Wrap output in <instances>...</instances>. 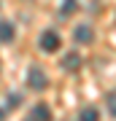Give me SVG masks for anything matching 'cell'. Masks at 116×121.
I'll return each mask as SVG.
<instances>
[{
  "mask_svg": "<svg viewBox=\"0 0 116 121\" xmlns=\"http://www.w3.org/2000/svg\"><path fill=\"white\" fill-rule=\"evenodd\" d=\"M27 83L35 89V91H43L49 86V81H46V73H43L41 67H30V73H27Z\"/></svg>",
  "mask_w": 116,
  "mask_h": 121,
  "instance_id": "1",
  "label": "cell"
},
{
  "mask_svg": "<svg viewBox=\"0 0 116 121\" xmlns=\"http://www.w3.org/2000/svg\"><path fill=\"white\" fill-rule=\"evenodd\" d=\"M57 48H60V35H57L54 30H46L41 35V51H46V54H54Z\"/></svg>",
  "mask_w": 116,
  "mask_h": 121,
  "instance_id": "2",
  "label": "cell"
},
{
  "mask_svg": "<svg viewBox=\"0 0 116 121\" xmlns=\"http://www.w3.org/2000/svg\"><path fill=\"white\" fill-rule=\"evenodd\" d=\"M92 38H95V32H92L89 24H78L76 27V40L78 43H92Z\"/></svg>",
  "mask_w": 116,
  "mask_h": 121,
  "instance_id": "3",
  "label": "cell"
},
{
  "mask_svg": "<svg viewBox=\"0 0 116 121\" xmlns=\"http://www.w3.org/2000/svg\"><path fill=\"white\" fill-rule=\"evenodd\" d=\"M0 40L3 43H11L14 40V24L11 22H0Z\"/></svg>",
  "mask_w": 116,
  "mask_h": 121,
  "instance_id": "4",
  "label": "cell"
},
{
  "mask_svg": "<svg viewBox=\"0 0 116 121\" xmlns=\"http://www.w3.org/2000/svg\"><path fill=\"white\" fill-rule=\"evenodd\" d=\"M32 116L38 118V121H51V110H49L46 105H35V108H32Z\"/></svg>",
  "mask_w": 116,
  "mask_h": 121,
  "instance_id": "5",
  "label": "cell"
},
{
  "mask_svg": "<svg viewBox=\"0 0 116 121\" xmlns=\"http://www.w3.org/2000/svg\"><path fill=\"white\" fill-rule=\"evenodd\" d=\"M78 65H81V56H78V54H68L65 62H62L65 70H78Z\"/></svg>",
  "mask_w": 116,
  "mask_h": 121,
  "instance_id": "6",
  "label": "cell"
},
{
  "mask_svg": "<svg viewBox=\"0 0 116 121\" xmlns=\"http://www.w3.org/2000/svg\"><path fill=\"white\" fill-rule=\"evenodd\" d=\"M81 121H100V110L97 108H84L81 110Z\"/></svg>",
  "mask_w": 116,
  "mask_h": 121,
  "instance_id": "7",
  "label": "cell"
},
{
  "mask_svg": "<svg viewBox=\"0 0 116 121\" xmlns=\"http://www.w3.org/2000/svg\"><path fill=\"white\" fill-rule=\"evenodd\" d=\"M76 8H78V0H65V3H62V13H70Z\"/></svg>",
  "mask_w": 116,
  "mask_h": 121,
  "instance_id": "8",
  "label": "cell"
},
{
  "mask_svg": "<svg viewBox=\"0 0 116 121\" xmlns=\"http://www.w3.org/2000/svg\"><path fill=\"white\" fill-rule=\"evenodd\" d=\"M8 105H11V108H16V105H19V97L11 94V97H8Z\"/></svg>",
  "mask_w": 116,
  "mask_h": 121,
  "instance_id": "9",
  "label": "cell"
},
{
  "mask_svg": "<svg viewBox=\"0 0 116 121\" xmlns=\"http://www.w3.org/2000/svg\"><path fill=\"white\" fill-rule=\"evenodd\" d=\"M111 113L116 116V99H111Z\"/></svg>",
  "mask_w": 116,
  "mask_h": 121,
  "instance_id": "10",
  "label": "cell"
}]
</instances>
